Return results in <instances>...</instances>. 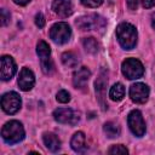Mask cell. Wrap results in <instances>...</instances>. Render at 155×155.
Listing matches in <instances>:
<instances>
[{
	"label": "cell",
	"instance_id": "11",
	"mask_svg": "<svg viewBox=\"0 0 155 155\" xmlns=\"http://www.w3.org/2000/svg\"><path fill=\"white\" fill-rule=\"evenodd\" d=\"M35 84L34 73L29 68H22L18 76V86L22 91H30Z\"/></svg>",
	"mask_w": 155,
	"mask_h": 155
},
{
	"label": "cell",
	"instance_id": "19",
	"mask_svg": "<svg viewBox=\"0 0 155 155\" xmlns=\"http://www.w3.org/2000/svg\"><path fill=\"white\" fill-rule=\"evenodd\" d=\"M36 53H38V56L40 57L41 61L48 59L50 54H51V48H50L48 44L45 42V41H39L38 45H36Z\"/></svg>",
	"mask_w": 155,
	"mask_h": 155
},
{
	"label": "cell",
	"instance_id": "26",
	"mask_svg": "<svg viewBox=\"0 0 155 155\" xmlns=\"http://www.w3.org/2000/svg\"><path fill=\"white\" fill-rule=\"evenodd\" d=\"M8 23H10V13L5 8H1V25H7Z\"/></svg>",
	"mask_w": 155,
	"mask_h": 155
},
{
	"label": "cell",
	"instance_id": "24",
	"mask_svg": "<svg viewBox=\"0 0 155 155\" xmlns=\"http://www.w3.org/2000/svg\"><path fill=\"white\" fill-rule=\"evenodd\" d=\"M109 154H128V150L126 147H124L122 144H117V145H113L109 150Z\"/></svg>",
	"mask_w": 155,
	"mask_h": 155
},
{
	"label": "cell",
	"instance_id": "8",
	"mask_svg": "<svg viewBox=\"0 0 155 155\" xmlns=\"http://www.w3.org/2000/svg\"><path fill=\"white\" fill-rule=\"evenodd\" d=\"M127 124L131 132L136 137H142L145 133V122L139 110H132L127 116Z\"/></svg>",
	"mask_w": 155,
	"mask_h": 155
},
{
	"label": "cell",
	"instance_id": "13",
	"mask_svg": "<svg viewBox=\"0 0 155 155\" xmlns=\"http://www.w3.org/2000/svg\"><path fill=\"white\" fill-rule=\"evenodd\" d=\"M90 75H91V71L86 68V67H80L79 69H76L74 71V75H73V84L76 88H85L86 85H87V81L90 79Z\"/></svg>",
	"mask_w": 155,
	"mask_h": 155
},
{
	"label": "cell",
	"instance_id": "21",
	"mask_svg": "<svg viewBox=\"0 0 155 155\" xmlns=\"http://www.w3.org/2000/svg\"><path fill=\"white\" fill-rule=\"evenodd\" d=\"M82 45L85 47V50L88 53H96L98 51V42L94 38H86L82 41Z\"/></svg>",
	"mask_w": 155,
	"mask_h": 155
},
{
	"label": "cell",
	"instance_id": "5",
	"mask_svg": "<svg viewBox=\"0 0 155 155\" xmlns=\"http://www.w3.org/2000/svg\"><path fill=\"white\" fill-rule=\"evenodd\" d=\"M107 85H108V73L102 69L96 82H94V87H96V96L98 99V103L102 108V110H107L108 109V104H107Z\"/></svg>",
	"mask_w": 155,
	"mask_h": 155
},
{
	"label": "cell",
	"instance_id": "6",
	"mask_svg": "<svg viewBox=\"0 0 155 155\" xmlns=\"http://www.w3.org/2000/svg\"><path fill=\"white\" fill-rule=\"evenodd\" d=\"M71 35V29L65 22H58L50 29V38L56 44H65Z\"/></svg>",
	"mask_w": 155,
	"mask_h": 155
},
{
	"label": "cell",
	"instance_id": "15",
	"mask_svg": "<svg viewBox=\"0 0 155 155\" xmlns=\"http://www.w3.org/2000/svg\"><path fill=\"white\" fill-rule=\"evenodd\" d=\"M70 147L76 153H84L86 150V137L84 132H76L71 137Z\"/></svg>",
	"mask_w": 155,
	"mask_h": 155
},
{
	"label": "cell",
	"instance_id": "17",
	"mask_svg": "<svg viewBox=\"0 0 155 155\" xmlns=\"http://www.w3.org/2000/svg\"><path fill=\"white\" fill-rule=\"evenodd\" d=\"M124 96H125V87H124V85L120 84V82L114 84L111 86L110 91H109L110 99L114 101V102H119V101H121L124 98Z\"/></svg>",
	"mask_w": 155,
	"mask_h": 155
},
{
	"label": "cell",
	"instance_id": "23",
	"mask_svg": "<svg viewBox=\"0 0 155 155\" xmlns=\"http://www.w3.org/2000/svg\"><path fill=\"white\" fill-rule=\"evenodd\" d=\"M56 98H57V101H58L59 103H68V102L70 101V94H69L68 91L61 90V91H58Z\"/></svg>",
	"mask_w": 155,
	"mask_h": 155
},
{
	"label": "cell",
	"instance_id": "10",
	"mask_svg": "<svg viewBox=\"0 0 155 155\" xmlns=\"http://www.w3.org/2000/svg\"><path fill=\"white\" fill-rule=\"evenodd\" d=\"M130 97L134 103L143 104L149 98V87L143 82H136L130 87Z\"/></svg>",
	"mask_w": 155,
	"mask_h": 155
},
{
	"label": "cell",
	"instance_id": "16",
	"mask_svg": "<svg viewBox=\"0 0 155 155\" xmlns=\"http://www.w3.org/2000/svg\"><path fill=\"white\" fill-rule=\"evenodd\" d=\"M42 140H44V144L46 145V148L53 153H56L61 149V140L54 133H51V132L45 133L42 136Z\"/></svg>",
	"mask_w": 155,
	"mask_h": 155
},
{
	"label": "cell",
	"instance_id": "7",
	"mask_svg": "<svg viewBox=\"0 0 155 155\" xmlns=\"http://www.w3.org/2000/svg\"><path fill=\"white\" fill-rule=\"evenodd\" d=\"M22 105L21 97L17 92H7L1 97V108L6 114H16Z\"/></svg>",
	"mask_w": 155,
	"mask_h": 155
},
{
	"label": "cell",
	"instance_id": "9",
	"mask_svg": "<svg viewBox=\"0 0 155 155\" xmlns=\"http://www.w3.org/2000/svg\"><path fill=\"white\" fill-rule=\"evenodd\" d=\"M53 117L59 124L67 125H76L80 120V115L78 111L70 108H58L53 111Z\"/></svg>",
	"mask_w": 155,
	"mask_h": 155
},
{
	"label": "cell",
	"instance_id": "12",
	"mask_svg": "<svg viewBox=\"0 0 155 155\" xmlns=\"http://www.w3.org/2000/svg\"><path fill=\"white\" fill-rule=\"evenodd\" d=\"M16 63L11 56H2L1 57V80L7 81L10 80L16 73Z\"/></svg>",
	"mask_w": 155,
	"mask_h": 155
},
{
	"label": "cell",
	"instance_id": "4",
	"mask_svg": "<svg viewBox=\"0 0 155 155\" xmlns=\"http://www.w3.org/2000/svg\"><path fill=\"white\" fill-rule=\"evenodd\" d=\"M121 70H122V74L127 79H130V80L139 79L144 74L143 64L140 63V61H138L136 58H127V59H125L122 62Z\"/></svg>",
	"mask_w": 155,
	"mask_h": 155
},
{
	"label": "cell",
	"instance_id": "3",
	"mask_svg": "<svg viewBox=\"0 0 155 155\" xmlns=\"http://www.w3.org/2000/svg\"><path fill=\"white\" fill-rule=\"evenodd\" d=\"M76 27L81 30H101L105 27V19L99 15L92 13L87 16H82L76 19Z\"/></svg>",
	"mask_w": 155,
	"mask_h": 155
},
{
	"label": "cell",
	"instance_id": "29",
	"mask_svg": "<svg viewBox=\"0 0 155 155\" xmlns=\"http://www.w3.org/2000/svg\"><path fill=\"white\" fill-rule=\"evenodd\" d=\"M126 2L130 10H136L138 6V0H126Z\"/></svg>",
	"mask_w": 155,
	"mask_h": 155
},
{
	"label": "cell",
	"instance_id": "25",
	"mask_svg": "<svg viewBox=\"0 0 155 155\" xmlns=\"http://www.w3.org/2000/svg\"><path fill=\"white\" fill-rule=\"evenodd\" d=\"M80 1L86 7H98L103 2V0H80Z\"/></svg>",
	"mask_w": 155,
	"mask_h": 155
},
{
	"label": "cell",
	"instance_id": "30",
	"mask_svg": "<svg viewBox=\"0 0 155 155\" xmlns=\"http://www.w3.org/2000/svg\"><path fill=\"white\" fill-rule=\"evenodd\" d=\"M13 1H15V2L17 4V5H21V6H24V5H27V4H28V2L30 1V0H13Z\"/></svg>",
	"mask_w": 155,
	"mask_h": 155
},
{
	"label": "cell",
	"instance_id": "20",
	"mask_svg": "<svg viewBox=\"0 0 155 155\" xmlns=\"http://www.w3.org/2000/svg\"><path fill=\"white\" fill-rule=\"evenodd\" d=\"M62 62L68 68H74L78 65V57L73 52H64L62 54Z\"/></svg>",
	"mask_w": 155,
	"mask_h": 155
},
{
	"label": "cell",
	"instance_id": "1",
	"mask_svg": "<svg viewBox=\"0 0 155 155\" xmlns=\"http://www.w3.org/2000/svg\"><path fill=\"white\" fill-rule=\"evenodd\" d=\"M116 38L119 44L125 50H132L137 44V30L130 23H120L116 27Z\"/></svg>",
	"mask_w": 155,
	"mask_h": 155
},
{
	"label": "cell",
	"instance_id": "28",
	"mask_svg": "<svg viewBox=\"0 0 155 155\" xmlns=\"http://www.w3.org/2000/svg\"><path fill=\"white\" fill-rule=\"evenodd\" d=\"M142 5L145 8H150L155 6V0H142Z\"/></svg>",
	"mask_w": 155,
	"mask_h": 155
},
{
	"label": "cell",
	"instance_id": "14",
	"mask_svg": "<svg viewBox=\"0 0 155 155\" xmlns=\"http://www.w3.org/2000/svg\"><path fill=\"white\" fill-rule=\"evenodd\" d=\"M52 10L61 17H68L73 12V5L70 0H53Z\"/></svg>",
	"mask_w": 155,
	"mask_h": 155
},
{
	"label": "cell",
	"instance_id": "27",
	"mask_svg": "<svg viewBox=\"0 0 155 155\" xmlns=\"http://www.w3.org/2000/svg\"><path fill=\"white\" fill-rule=\"evenodd\" d=\"M35 24L39 27V28H44L45 27V17L42 13H36L35 16Z\"/></svg>",
	"mask_w": 155,
	"mask_h": 155
},
{
	"label": "cell",
	"instance_id": "2",
	"mask_svg": "<svg viewBox=\"0 0 155 155\" xmlns=\"http://www.w3.org/2000/svg\"><path fill=\"white\" fill-rule=\"evenodd\" d=\"M24 134H25V132H24L23 125L17 120H11V121L6 122L1 130L2 139L8 144H16V143L23 140Z\"/></svg>",
	"mask_w": 155,
	"mask_h": 155
},
{
	"label": "cell",
	"instance_id": "18",
	"mask_svg": "<svg viewBox=\"0 0 155 155\" xmlns=\"http://www.w3.org/2000/svg\"><path fill=\"white\" fill-rule=\"evenodd\" d=\"M103 131H104V133L107 134L108 138H115V137H119V134H120V132H121L120 126H119L117 124H115V122H111V121L104 124V126H103Z\"/></svg>",
	"mask_w": 155,
	"mask_h": 155
},
{
	"label": "cell",
	"instance_id": "31",
	"mask_svg": "<svg viewBox=\"0 0 155 155\" xmlns=\"http://www.w3.org/2000/svg\"><path fill=\"white\" fill-rule=\"evenodd\" d=\"M151 25H153V28L155 29V12L151 15Z\"/></svg>",
	"mask_w": 155,
	"mask_h": 155
},
{
	"label": "cell",
	"instance_id": "22",
	"mask_svg": "<svg viewBox=\"0 0 155 155\" xmlns=\"http://www.w3.org/2000/svg\"><path fill=\"white\" fill-rule=\"evenodd\" d=\"M41 69L42 71L46 74V75H50L52 74L53 69H54V65H53V62L48 58V59H45V61H41Z\"/></svg>",
	"mask_w": 155,
	"mask_h": 155
}]
</instances>
